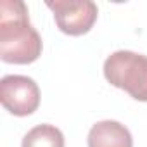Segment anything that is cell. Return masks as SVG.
I'll use <instances>...</instances> for the list:
<instances>
[{"instance_id": "6da1fadb", "label": "cell", "mask_w": 147, "mask_h": 147, "mask_svg": "<svg viewBox=\"0 0 147 147\" xmlns=\"http://www.w3.org/2000/svg\"><path fill=\"white\" fill-rule=\"evenodd\" d=\"M42 54V38L31 26L21 0L0 2V59L9 64H30Z\"/></svg>"}, {"instance_id": "7a4b0ae2", "label": "cell", "mask_w": 147, "mask_h": 147, "mask_svg": "<svg viewBox=\"0 0 147 147\" xmlns=\"http://www.w3.org/2000/svg\"><path fill=\"white\" fill-rule=\"evenodd\" d=\"M104 76L113 87L128 92L135 100L147 102V55L118 50L106 59Z\"/></svg>"}, {"instance_id": "5b68a950", "label": "cell", "mask_w": 147, "mask_h": 147, "mask_svg": "<svg viewBox=\"0 0 147 147\" xmlns=\"http://www.w3.org/2000/svg\"><path fill=\"white\" fill-rule=\"evenodd\" d=\"M88 147H133L130 130L119 121L104 119L95 123L88 131Z\"/></svg>"}, {"instance_id": "8992f818", "label": "cell", "mask_w": 147, "mask_h": 147, "mask_svg": "<svg viewBox=\"0 0 147 147\" xmlns=\"http://www.w3.org/2000/svg\"><path fill=\"white\" fill-rule=\"evenodd\" d=\"M21 147H64V135L57 126L43 123L24 135Z\"/></svg>"}, {"instance_id": "3957f363", "label": "cell", "mask_w": 147, "mask_h": 147, "mask_svg": "<svg viewBox=\"0 0 147 147\" xmlns=\"http://www.w3.org/2000/svg\"><path fill=\"white\" fill-rule=\"evenodd\" d=\"M47 7L54 12L57 28L71 36L88 33L99 14L92 0H55L47 2Z\"/></svg>"}, {"instance_id": "277c9868", "label": "cell", "mask_w": 147, "mask_h": 147, "mask_svg": "<svg viewBox=\"0 0 147 147\" xmlns=\"http://www.w3.org/2000/svg\"><path fill=\"white\" fill-rule=\"evenodd\" d=\"M0 102L14 116H28L40 106V88L30 76L7 75L0 82Z\"/></svg>"}]
</instances>
